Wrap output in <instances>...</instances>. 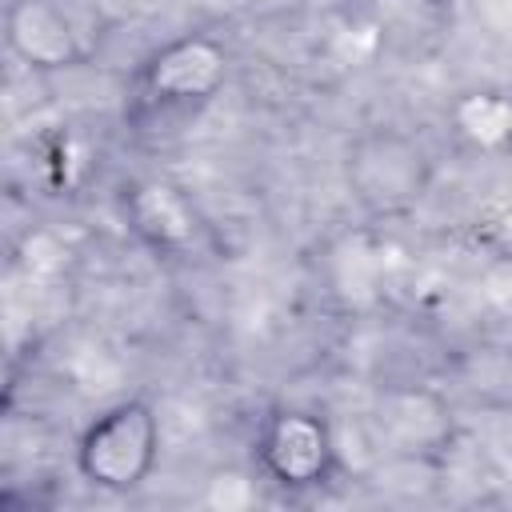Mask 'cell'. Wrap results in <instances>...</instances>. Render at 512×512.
Masks as SVG:
<instances>
[{
  "label": "cell",
  "mask_w": 512,
  "mask_h": 512,
  "mask_svg": "<svg viewBox=\"0 0 512 512\" xmlns=\"http://www.w3.org/2000/svg\"><path fill=\"white\" fill-rule=\"evenodd\" d=\"M152 452V420L144 408H116L84 440V468L100 484H132Z\"/></svg>",
  "instance_id": "6da1fadb"
},
{
  "label": "cell",
  "mask_w": 512,
  "mask_h": 512,
  "mask_svg": "<svg viewBox=\"0 0 512 512\" xmlns=\"http://www.w3.org/2000/svg\"><path fill=\"white\" fill-rule=\"evenodd\" d=\"M12 44L36 64H60L72 52L68 24L40 0H28L12 12Z\"/></svg>",
  "instance_id": "7a4b0ae2"
},
{
  "label": "cell",
  "mask_w": 512,
  "mask_h": 512,
  "mask_svg": "<svg viewBox=\"0 0 512 512\" xmlns=\"http://www.w3.org/2000/svg\"><path fill=\"white\" fill-rule=\"evenodd\" d=\"M268 456L284 480H308L324 464V436L308 420H280L268 440Z\"/></svg>",
  "instance_id": "3957f363"
},
{
  "label": "cell",
  "mask_w": 512,
  "mask_h": 512,
  "mask_svg": "<svg viewBox=\"0 0 512 512\" xmlns=\"http://www.w3.org/2000/svg\"><path fill=\"white\" fill-rule=\"evenodd\" d=\"M216 76H220V52L208 44H180L156 64V84L176 96L204 92L216 84Z\"/></svg>",
  "instance_id": "277c9868"
},
{
  "label": "cell",
  "mask_w": 512,
  "mask_h": 512,
  "mask_svg": "<svg viewBox=\"0 0 512 512\" xmlns=\"http://www.w3.org/2000/svg\"><path fill=\"white\" fill-rule=\"evenodd\" d=\"M460 120H464L468 136H476L480 144L504 140V136L512 132V108L500 104V100H492V96H476V100H468L464 112H460Z\"/></svg>",
  "instance_id": "5b68a950"
}]
</instances>
